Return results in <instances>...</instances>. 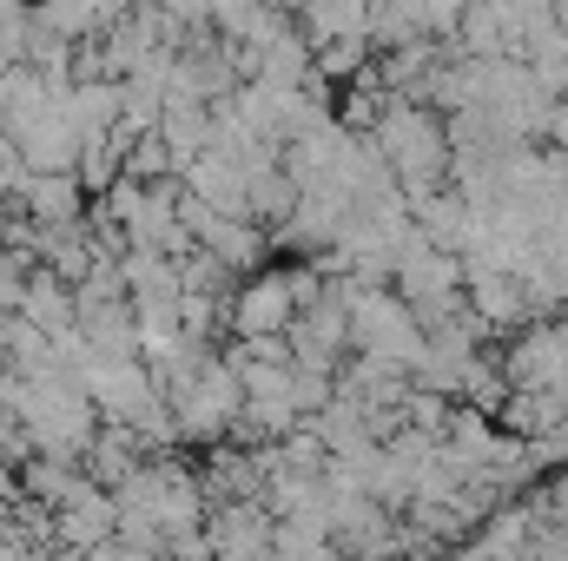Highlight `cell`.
Segmentation results:
<instances>
[{
    "instance_id": "obj_5",
    "label": "cell",
    "mask_w": 568,
    "mask_h": 561,
    "mask_svg": "<svg viewBox=\"0 0 568 561\" xmlns=\"http://www.w3.org/2000/svg\"><path fill=\"white\" fill-rule=\"evenodd\" d=\"M351 350L357 357H377V364H397V370H417L424 324H417V310L390 284H371V290L351 284Z\"/></svg>"
},
{
    "instance_id": "obj_7",
    "label": "cell",
    "mask_w": 568,
    "mask_h": 561,
    "mask_svg": "<svg viewBox=\"0 0 568 561\" xmlns=\"http://www.w3.org/2000/svg\"><path fill=\"white\" fill-rule=\"evenodd\" d=\"M496 370H503L509 390H556L568 377V350H562V337H556V324H523V330H509Z\"/></svg>"
},
{
    "instance_id": "obj_17",
    "label": "cell",
    "mask_w": 568,
    "mask_h": 561,
    "mask_svg": "<svg viewBox=\"0 0 568 561\" xmlns=\"http://www.w3.org/2000/svg\"><path fill=\"white\" fill-rule=\"evenodd\" d=\"M0 561H47V542H40V536H20V529L0 516Z\"/></svg>"
},
{
    "instance_id": "obj_16",
    "label": "cell",
    "mask_w": 568,
    "mask_h": 561,
    "mask_svg": "<svg viewBox=\"0 0 568 561\" xmlns=\"http://www.w3.org/2000/svg\"><path fill=\"white\" fill-rule=\"evenodd\" d=\"M529 502H536V516L542 522H556V529H568V462L542 482V489H529Z\"/></svg>"
},
{
    "instance_id": "obj_15",
    "label": "cell",
    "mask_w": 568,
    "mask_h": 561,
    "mask_svg": "<svg viewBox=\"0 0 568 561\" xmlns=\"http://www.w3.org/2000/svg\"><path fill=\"white\" fill-rule=\"evenodd\" d=\"M503 397H509L503 370H496V364L476 350V357L456 370V404H463V410H483V417H496V410H503Z\"/></svg>"
},
{
    "instance_id": "obj_19",
    "label": "cell",
    "mask_w": 568,
    "mask_h": 561,
    "mask_svg": "<svg viewBox=\"0 0 568 561\" xmlns=\"http://www.w3.org/2000/svg\"><path fill=\"white\" fill-rule=\"evenodd\" d=\"M436 561H489V555H476V549L463 542V549H443V555H436Z\"/></svg>"
},
{
    "instance_id": "obj_18",
    "label": "cell",
    "mask_w": 568,
    "mask_h": 561,
    "mask_svg": "<svg viewBox=\"0 0 568 561\" xmlns=\"http://www.w3.org/2000/svg\"><path fill=\"white\" fill-rule=\"evenodd\" d=\"M529 456H536V469H549V462L562 469V462H568V417L556 422L549 436H536V442H529Z\"/></svg>"
},
{
    "instance_id": "obj_10",
    "label": "cell",
    "mask_w": 568,
    "mask_h": 561,
    "mask_svg": "<svg viewBox=\"0 0 568 561\" xmlns=\"http://www.w3.org/2000/svg\"><path fill=\"white\" fill-rule=\"evenodd\" d=\"M7 198L20 205L27 225H80L87 218V185L73 172H27Z\"/></svg>"
},
{
    "instance_id": "obj_12",
    "label": "cell",
    "mask_w": 568,
    "mask_h": 561,
    "mask_svg": "<svg viewBox=\"0 0 568 561\" xmlns=\"http://www.w3.org/2000/svg\"><path fill=\"white\" fill-rule=\"evenodd\" d=\"M562 417H568V404L556 390H509L503 410H496V429L516 436V442H536V436H549Z\"/></svg>"
},
{
    "instance_id": "obj_11",
    "label": "cell",
    "mask_w": 568,
    "mask_h": 561,
    "mask_svg": "<svg viewBox=\"0 0 568 561\" xmlns=\"http://www.w3.org/2000/svg\"><path fill=\"white\" fill-rule=\"evenodd\" d=\"M13 310L33 324V330H47V337H60V330H73V284L60 278V272H47V265H27V278H20V297H13Z\"/></svg>"
},
{
    "instance_id": "obj_8",
    "label": "cell",
    "mask_w": 568,
    "mask_h": 561,
    "mask_svg": "<svg viewBox=\"0 0 568 561\" xmlns=\"http://www.w3.org/2000/svg\"><path fill=\"white\" fill-rule=\"evenodd\" d=\"M113 522H120L113 489H100L93 476H80V489H73L60 509H47V529H53V542H60L67 555H87V549L113 542Z\"/></svg>"
},
{
    "instance_id": "obj_4",
    "label": "cell",
    "mask_w": 568,
    "mask_h": 561,
    "mask_svg": "<svg viewBox=\"0 0 568 561\" xmlns=\"http://www.w3.org/2000/svg\"><path fill=\"white\" fill-rule=\"evenodd\" d=\"M165 410H172L179 442H192V449L225 442V436H232V422H239V410H245L239 364H232L225 350H212V357L199 364V377H192L185 390H172V397H165Z\"/></svg>"
},
{
    "instance_id": "obj_14",
    "label": "cell",
    "mask_w": 568,
    "mask_h": 561,
    "mask_svg": "<svg viewBox=\"0 0 568 561\" xmlns=\"http://www.w3.org/2000/svg\"><path fill=\"white\" fill-rule=\"evenodd\" d=\"M371 20V0H297V27L311 47H331V40H357Z\"/></svg>"
},
{
    "instance_id": "obj_20",
    "label": "cell",
    "mask_w": 568,
    "mask_h": 561,
    "mask_svg": "<svg viewBox=\"0 0 568 561\" xmlns=\"http://www.w3.org/2000/svg\"><path fill=\"white\" fill-rule=\"evenodd\" d=\"M556 337H562V350H568V304L556 310Z\"/></svg>"
},
{
    "instance_id": "obj_9",
    "label": "cell",
    "mask_w": 568,
    "mask_h": 561,
    "mask_svg": "<svg viewBox=\"0 0 568 561\" xmlns=\"http://www.w3.org/2000/svg\"><path fill=\"white\" fill-rule=\"evenodd\" d=\"M205 542H212V561H272V509L265 502H212Z\"/></svg>"
},
{
    "instance_id": "obj_1",
    "label": "cell",
    "mask_w": 568,
    "mask_h": 561,
    "mask_svg": "<svg viewBox=\"0 0 568 561\" xmlns=\"http://www.w3.org/2000/svg\"><path fill=\"white\" fill-rule=\"evenodd\" d=\"M13 417L27 436V456H60V462H80L100 429V410L73 377H13Z\"/></svg>"
},
{
    "instance_id": "obj_6",
    "label": "cell",
    "mask_w": 568,
    "mask_h": 561,
    "mask_svg": "<svg viewBox=\"0 0 568 561\" xmlns=\"http://www.w3.org/2000/svg\"><path fill=\"white\" fill-rule=\"evenodd\" d=\"M291 317H297V304H291L284 272H252V278H239V290L225 297V330L232 337H284Z\"/></svg>"
},
{
    "instance_id": "obj_13",
    "label": "cell",
    "mask_w": 568,
    "mask_h": 561,
    "mask_svg": "<svg viewBox=\"0 0 568 561\" xmlns=\"http://www.w3.org/2000/svg\"><path fill=\"white\" fill-rule=\"evenodd\" d=\"M152 133L165 140L172 165H185V159H199V152L212 145V106H205V100H165V113H159Z\"/></svg>"
},
{
    "instance_id": "obj_2",
    "label": "cell",
    "mask_w": 568,
    "mask_h": 561,
    "mask_svg": "<svg viewBox=\"0 0 568 561\" xmlns=\"http://www.w3.org/2000/svg\"><path fill=\"white\" fill-rule=\"evenodd\" d=\"M371 145L384 152L390 178L404 198H424L436 185H449V133H443V113L436 106H417V100H397L384 106V120L371 126Z\"/></svg>"
},
{
    "instance_id": "obj_3",
    "label": "cell",
    "mask_w": 568,
    "mask_h": 561,
    "mask_svg": "<svg viewBox=\"0 0 568 561\" xmlns=\"http://www.w3.org/2000/svg\"><path fill=\"white\" fill-rule=\"evenodd\" d=\"M113 509L120 516H140L152 522L165 542L172 536H185V529H205V482L185 469V462H172V456H140L120 482H113Z\"/></svg>"
}]
</instances>
